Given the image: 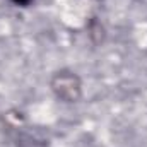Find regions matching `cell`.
I'll return each instance as SVG.
<instances>
[{
    "mask_svg": "<svg viewBox=\"0 0 147 147\" xmlns=\"http://www.w3.org/2000/svg\"><path fill=\"white\" fill-rule=\"evenodd\" d=\"M10 3L14 7H19V9H28L34 3V0H10Z\"/></svg>",
    "mask_w": 147,
    "mask_h": 147,
    "instance_id": "cell-2",
    "label": "cell"
},
{
    "mask_svg": "<svg viewBox=\"0 0 147 147\" xmlns=\"http://www.w3.org/2000/svg\"><path fill=\"white\" fill-rule=\"evenodd\" d=\"M50 89L53 96L65 105H75L82 99V79L72 69H60L51 74Z\"/></svg>",
    "mask_w": 147,
    "mask_h": 147,
    "instance_id": "cell-1",
    "label": "cell"
}]
</instances>
